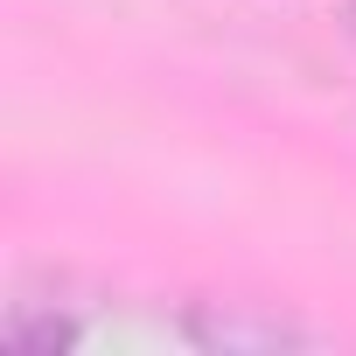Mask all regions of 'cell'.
Segmentation results:
<instances>
[{
    "label": "cell",
    "mask_w": 356,
    "mask_h": 356,
    "mask_svg": "<svg viewBox=\"0 0 356 356\" xmlns=\"http://www.w3.org/2000/svg\"><path fill=\"white\" fill-rule=\"evenodd\" d=\"M0 342H8V349H22V356H49V349H70V342H77V321L15 307L8 321H0Z\"/></svg>",
    "instance_id": "7a4b0ae2"
},
{
    "label": "cell",
    "mask_w": 356,
    "mask_h": 356,
    "mask_svg": "<svg viewBox=\"0 0 356 356\" xmlns=\"http://www.w3.org/2000/svg\"><path fill=\"white\" fill-rule=\"evenodd\" d=\"M182 335L210 356H300V349H321L314 328H300L293 314H273L259 300H196V307H182Z\"/></svg>",
    "instance_id": "6da1fadb"
}]
</instances>
